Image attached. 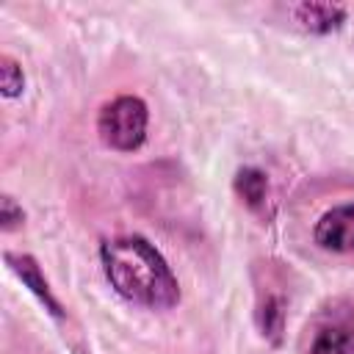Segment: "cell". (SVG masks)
<instances>
[{
    "label": "cell",
    "mask_w": 354,
    "mask_h": 354,
    "mask_svg": "<svg viewBox=\"0 0 354 354\" xmlns=\"http://www.w3.org/2000/svg\"><path fill=\"white\" fill-rule=\"evenodd\" d=\"M102 271L111 288L130 304L169 310L180 301V285L163 254L138 235H122L100 246Z\"/></svg>",
    "instance_id": "cell-1"
},
{
    "label": "cell",
    "mask_w": 354,
    "mask_h": 354,
    "mask_svg": "<svg viewBox=\"0 0 354 354\" xmlns=\"http://www.w3.org/2000/svg\"><path fill=\"white\" fill-rule=\"evenodd\" d=\"M301 354H354V304L329 299L307 324Z\"/></svg>",
    "instance_id": "cell-2"
},
{
    "label": "cell",
    "mask_w": 354,
    "mask_h": 354,
    "mask_svg": "<svg viewBox=\"0 0 354 354\" xmlns=\"http://www.w3.org/2000/svg\"><path fill=\"white\" fill-rule=\"evenodd\" d=\"M147 122H149V113L144 100L133 94H122L102 105L97 116V133L111 149L133 152L147 138Z\"/></svg>",
    "instance_id": "cell-3"
},
{
    "label": "cell",
    "mask_w": 354,
    "mask_h": 354,
    "mask_svg": "<svg viewBox=\"0 0 354 354\" xmlns=\"http://www.w3.org/2000/svg\"><path fill=\"white\" fill-rule=\"evenodd\" d=\"M313 235H315V243L326 252H337V254L354 252V202L326 210L318 218Z\"/></svg>",
    "instance_id": "cell-4"
},
{
    "label": "cell",
    "mask_w": 354,
    "mask_h": 354,
    "mask_svg": "<svg viewBox=\"0 0 354 354\" xmlns=\"http://www.w3.org/2000/svg\"><path fill=\"white\" fill-rule=\"evenodd\" d=\"M6 263L11 266V271L36 293V299L55 315V318H61L64 313H61V304L55 301V296H53V290H50V285H47V279L41 277V271H39V266H36V260L30 257V254H14V252H6Z\"/></svg>",
    "instance_id": "cell-5"
},
{
    "label": "cell",
    "mask_w": 354,
    "mask_h": 354,
    "mask_svg": "<svg viewBox=\"0 0 354 354\" xmlns=\"http://www.w3.org/2000/svg\"><path fill=\"white\" fill-rule=\"evenodd\" d=\"M293 17L310 33H332L346 22V8L335 3H301L293 8Z\"/></svg>",
    "instance_id": "cell-6"
},
{
    "label": "cell",
    "mask_w": 354,
    "mask_h": 354,
    "mask_svg": "<svg viewBox=\"0 0 354 354\" xmlns=\"http://www.w3.org/2000/svg\"><path fill=\"white\" fill-rule=\"evenodd\" d=\"M235 191L238 196L249 205V207H263L266 202V194H268V180L260 169H241L235 174Z\"/></svg>",
    "instance_id": "cell-7"
},
{
    "label": "cell",
    "mask_w": 354,
    "mask_h": 354,
    "mask_svg": "<svg viewBox=\"0 0 354 354\" xmlns=\"http://www.w3.org/2000/svg\"><path fill=\"white\" fill-rule=\"evenodd\" d=\"M257 318H260V329L266 337H271L274 343L279 340V332H282V318H285V310H282V299H274L268 296L260 310H257Z\"/></svg>",
    "instance_id": "cell-8"
},
{
    "label": "cell",
    "mask_w": 354,
    "mask_h": 354,
    "mask_svg": "<svg viewBox=\"0 0 354 354\" xmlns=\"http://www.w3.org/2000/svg\"><path fill=\"white\" fill-rule=\"evenodd\" d=\"M0 88H3L6 97H19L22 88H25L22 66H19L11 55H3V58H0Z\"/></svg>",
    "instance_id": "cell-9"
},
{
    "label": "cell",
    "mask_w": 354,
    "mask_h": 354,
    "mask_svg": "<svg viewBox=\"0 0 354 354\" xmlns=\"http://www.w3.org/2000/svg\"><path fill=\"white\" fill-rule=\"evenodd\" d=\"M0 221H3V230H14V227H19V224L25 221L22 207H19L8 194L0 199Z\"/></svg>",
    "instance_id": "cell-10"
}]
</instances>
